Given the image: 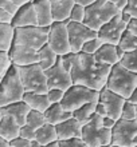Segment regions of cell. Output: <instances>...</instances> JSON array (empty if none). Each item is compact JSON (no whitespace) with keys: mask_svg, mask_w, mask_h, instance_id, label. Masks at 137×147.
I'll use <instances>...</instances> for the list:
<instances>
[{"mask_svg":"<svg viewBox=\"0 0 137 147\" xmlns=\"http://www.w3.org/2000/svg\"><path fill=\"white\" fill-rule=\"evenodd\" d=\"M112 66L98 62L94 55L85 52L74 54L71 76L74 84L86 86L91 90L101 91L106 87Z\"/></svg>","mask_w":137,"mask_h":147,"instance_id":"1","label":"cell"},{"mask_svg":"<svg viewBox=\"0 0 137 147\" xmlns=\"http://www.w3.org/2000/svg\"><path fill=\"white\" fill-rule=\"evenodd\" d=\"M106 87L128 100L137 87V74L126 70L121 63H117L112 67Z\"/></svg>","mask_w":137,"mask_h":147,"instance_id":"2","label":"cell"},{"mask_svg":"<svg viewBox=\"0 0 137 147\" xmlns=\"http://www.w3.org/2000/svg\"><path fill=\"white\" fill-rule=\"evenodd\" d=\"M122 9L109 0H97L91 5L86 7V18L83 23L94 31H100L114 16L121 13Z\"/></svg>","mask_w":137,"mask_h":147,"instance_id":"3","label":"cell"},{"mask_svg":"<svg viewBox=\"0 0 137 147\" xmlns=\"http://www.w3.org/2000/svg\"><path fill=\"white\" fill-rule=\"evenodd\" d=\"M26 94L24 86L22 83V78L19 74L18 66L10 68L5 75L1 78V90H0V107L8 106L11 103L22 102Z\"/></svg>","mask_w":137,"mask_h":147,"instance_id":"4","label":"cell"},{"mask_svg":"<svg viewBox=\"0 0 137 147\" xmlns=\"http://www.w3.org/2000/svg\"><path fill=\"white\" fill-rule=\"evenodd\" d=\"M98 100H100V91L91 90L86 86L74 84L65 92V98L61 105L66 111L74 112L86 103H98Z\"/></svg>","mask_w":137,"mask_h":147,"instance_id":"5","label":"cell"},{"mask_svg":"<svg viewBox=\"0 0 137 147\" xmlns=\"http://www.w3.org/2000/svg\"><path fill=\"white\" fill-rule=\"evenodd\" d=\"M81 139L90 147L112 146V130L104 127L102 116L95 114L93 119L83 126Z\"/></svg>","mask_w":137,"mask_h":147,"instance_id":"6","label":"cell"},{"mask_svg":"<svg viewBox=\"0 0 137 147\" xmlns=\"http://www.w3.org/2000/svg\"><path fill=\"white\" fill-rule=\"evenodd\" d=\"M22 78V83L24 86L26 92L47 94L48 92V83H47L46 71L39 66V63L26 67H18Z\"/></svg>","mask_w":137,"mask_h":147,"instance_id":"7","label":"cell"},{"mask_svg":"<svg viewBox=\"0 0 137 147\" xmlns=\"http://www.w3.org/2000/svg\"><path fill=\"white\" fill-rule=\"evenodd\" d=\"M125 102V98H122L121 95H118L108 87H105L100 91V100L97 103L95 114H98L102 118L109 116L114 120H120Z\"/></svg>","mask_w":137,"mask_h":147,"instance_id":"8","label":"cell"},{"mask_svg":"<svg viewBox=\"0 0 137 147\" xmlns=\"http://www.w3.org/2000/svg\"><path fill=\"white\" fill-rule=\"evenodd\" d=\"M48 32H50V27H40V26L19 27L16 28L14 43L39 51L48 43Z\"/></svg>","mask_w":137,"mask_h":147,"instance_id":"9","label":"cell"},{"mask_svg":"<svg viewBox=\"0 0 137 147\" xmlns=\"http://www.w3.org/2000/svg\"><path fill=\"white\" fill-rule=\"evenodd\" d=\"M137 139L136 120H117L112 130V146L116 147H134Z\"/></svg>","mask_w":137,"mask_h":147,"instance_id":"10","label":"cell"},{"mask_svg":"<svg viewBox=\"0 0 137 147\" xmlns=\"http://www.w3.org/2000/svg\"><path fill=\"white\" fill-rule=\"evenodd\" d=\"M67 31H69V39H70L71 52L79 54L82 52L85 43L91 39L98 38V32L87 27L85 23H77V22H67Z\"/></svg>","mask_w":137,"mask_h":147,"instance_id":"11","label":"cell"},{"mask_svg":"<svg viewBox=\"0 0 137 147\" xmlns=\"http://www.w3.org/2000/svg\"><path fill=\"white\" fill-rule=\"evenodd\" d=\"M67 22H54L48 32V46L59 55H67L71 52L69 31H67Z\"/></svg>","mask_w":137,"mask_h":147,"instance_id":"12","label":"cell"},{"mask_svg":"<svg viewBox=\"0 0 137 147\" xmlns=\"http://www.w3.org/2000/svg\"><path fill=\"white\" fill-rule=\"evenodd\" d=\"M128 30V23L122 19V12L114 16L109 23H106L104 27L98 31V38L104 43L118 46L121 42L122 35Z\"/></svg>","mask_w":137,"mask_h":147,"instance_id":"13","label":"cell"},{"mask_svg":"<svg viewBox=\"0 0 137 147\" xmlns=\"http://www.w3.org/2000/svg\"><path fill=\"white\" fill-rule=\"evenodd\" d=\"M47 83H48V88H58L67 91L71 86H74L73 76H71V71H69L66 67L63 66L62 58L59 56L58 62L54 67H51L50 70L46 71Z\"/></svg>","mask_w":137,"mask_h":147,"instance_id":"14","label":"cell"},{"mask_svg":"<svg viewBox=\"0 0 137 147\" xmlns=\"http://www.w3.org/2000/svg\"><path fill=\"white\" fill-rule=\"evenodd\" d=\"M10 55H11L14 64L18 67H26L39 63V52L38 51L16 44V43H14V46L10 51Z\"/></svg>","mask_w":137,"mask_h":147,"instance_id":"15","label":"cell"},{"mask_svg":"<svg viewBox=\"0 0 137 147\" xmlns=\"http://www.w3.org/2000/svg\"><path fill=\"white\" fill-rule=\"evenodd\" d=\"M12 26L15 28L19 27H31V26H38V18H36V12L34 3H27L23 7H20L15 16H14V22Z\"/></svg>","mask_w":137,"mask_h":147,"instance_id":"16","label":"cell"},{"mask_svg":"<svg viewBox=\"0 0 137 147\" xmlns=\"http://www.w3.org/2000/svg\"><path fill=\"white\" fill-rule=\"evenodd\" d=\"M20 126L12 116H10L5 112H0V138L11 142L20 136Z\"/></svg>","mask_w":137,"mask_h":147,"instance_id":"17","label":"cell"},{"mask_svg":"<svg viewBox=\"0 0 137 147\" xmlns=\"http://www.w3.org/2000/svg\"><path fill=\"white\" fill-rule=\"evenodd\" d=\"M57 127V132H58V139L59 140H65V139H74L82 138V130H83V124L81 122L71 118V119L63 122V123L55 126Z\"/></svg>","mask_w":137,"mask_h":147,"instance_id":"18","label":"cell"},{"mask_svg":"<svg viewBox=\"0 0 137 147\" xmlns=\"http://www.w3.org/2000/svg\"><path fill=\"white\" fill-rule=\"evenodd\" d=\"M30 111H31L30 106L24 100L11 103V105L4 106V107H0V112H5L10 116H12L22 127L27 123V116L30 114Z\"/></svg>","mask_w":137,"mask_h":147,"instance_id":"19","label":"cell"},{"mask_svg":"<svg viewBox=\"0 0 137 147\" xmlns=\"http://www.w3.org/2000/svg\"><path fill=\"white\" fill-rule=\"evenodd\" d=\"M36 18H38V26L40 27H51L54 23L52 18V9H51L50 0H34Z\"/></svg>","mask_w":137,"mask_h":147,"instance_id":"20","label":"cell"},{"mask_svg":"<svg viewBox=\"0 0 137 147\" xmlns=\"http://www.w3.org/2000/svg\"><path fill=\"white\" fill-rule=\"evenodd\" d=\"M54 22L70 20L71 11L75 5V0H50Z\"/></svg>","mask_w":137,"mask_h":147,"instance_id":"21","label":"cell"},{"mask_svg":"<svg viewBox=\"0 0 137 147\" xmlns=\"http://www.w3.org/2000/svg\"><path fill=\"white\" fill-rule=\"evenodd\" d=\"M44 116H46L47 123L58 126V124L71 119V118H73V112L66 111V110L62 107L61 103H54V105H51L50 107H48V110L44 112Z\"/></svg>","mask_w":137,"mask_h":147,"instance_id":"22","label":"cell"},{"mask_svg":"<svg viewBox=\"0 0 137 147\" xmlns=\"http://www.w3.org/2000/svg\"><path fill=\"white\" fill-rule=\"evenodd\" d=\"M117 48L118 46L104 43V46L94 54V56H95V59L98 62L105 63V64H109V66L113 67L114 64L120 63V56H118Z\"/></svg>","mask_w":137,"mask_h":147,"instance_id":"23","label":"cell"},{"mask_svg":"<svg viewBox=\"0 0 137 147\" xmlns=\"http://www.w3.org/2000/svg\"><path fill=\"white\" fill-rule=\"evenodd\" d=\"M23 100L30 106L31 110L40 112H46L51 106V102L48 100L47 94H36V92H26Z\"/></svg>","mask_w":137,"mask_h":147,"instance_id":"24","label":"cell"},{"mask_svg":"<svg viewBox=\"0 0 137 147\" xmlns=\"http://www.w3.org/2000/svg\"><path fill=\"white\" fill-rule=\"evenodd\" d=\"M35 140H38L40 144H43L44 147L47 144L52 143L58 139V132H57V127L54 124L46 123L44 126H42L40 128H38L35 132Z\"/></svg>","mask_w":137,"mask_h":147,"instance_id":"25","label":"cell"},{"mask_svg":"<svg viewBox=\"0 0 137 147\" xmlns=\"http://www.w3.org/2000/svg\"><path fill=\"white\" fill-rule=\"evenodd\" d=\"M16 28L12 24H0V51L10 52L15 42Z\"/></svg>","mask_w":137,"mask_h":147,"instance_id":"26","label":"cell"},{"mask_svg":"<svg viewBox=\"0 0 137 147\" xmlns=\"http://www.w3.org/2000/svg\"><path fill=\"white\" fill-rule=\"evenodd\" d=\"M38 52H39V66L44 71L50 70L51 67H54L59 59V55L48 44L43 46Z\"/></svg>","mask_w":137,"mask_h":147,"instance_id":"27","label":"cell"},{"mask_svg":"<svg viewBox=\"0 0 137 147\" xmlns=\"http://www.w3.org/2000/svg\"><path fill=\"white\" fill-rule=\"evenodd\" d=\"M95 111H97V103H86L81 109L75 110L73 112V118H75L78 122H81L85 126L93 119V116L95 115Z\"/></svg>","mask_w":137,"mask_h":147,"instance_id":"28","label":"cell"},{"mask_svg":"<svg viewBox=\"0 0 137 147\" xmlns=\"http://www.w3.org/2000/svg\"><path fill=\"white\" fill-rule=\"evenodd\" d=\"M46 123H47V120H46V116H44V112L31 110L27 116V123L26 124L30 126V127H32L34 130H38V128H40Z\"/></svg>","mask_w":137,"mask_h":147,"instance_id":"29","label":"cell"},{"mask_svg":"<svg viewBox=\"0 0 137 147\" xmlns=\"http://www.w3.org/2000/svg\"><path fill=\"white\" fill-rule=\"evenodd\" d=\"M31 1L34 0H0V8H3L15 16L20 9V7H23L24 4L31 3Z\"/></svg>","mask_w":137,"mask_h":147,"instance_id":"30","label":"cell"},{"mask_svg":"<svg viewBox=\"0 0 137 147\" xmlns=\"http://www.w3.org/2000/svg\"><path fill=\"white\" fill-rule=\"evenodd\" d=\"M120 63L125 67L126 70L137 74V50L125 52L124 56L121 58V60H120Z\"/></svg>","mask_w":137,"mask_h":147,"instance_id":"31","label":"cell"},{"mask_svg":"<svg viewBox=\"0 0 137 147\" xmlns=\"http://www.w3.org/2000/svg\"><path fill=\"white\" fill-rule=\"evenodd\" d=\"M118 47H120L121 50H124L125 52H130V51L137 50L136 44H134V38H133V35H132V32L126 30L125 34L122 35L121 42H120Z\"/></svg>","mask_w":137,"mask_h":147,"instance_id":"32","label":"cell"},{"mask_svg":"<svg viewBox=\"0 0 137 147\" xmlns=\"http://www.w3.org/2000/svg\"><path fill=\"white\" fill-rule=\"evenodd\" d=\"M14 66V62H12V58L10 52L7 51H0V75L1 78L5 75V74L10 71V68Z\"/></svg>","mask_w":137,"mask_h":147,"instance_id":"33","label":"cell"},{"mask_svg":"<svg viewBox=\"0 0 137 147\" xmlns=\"http://www.w3.org/2000/svg\"><path fill=\"white\" fill-rule=\"evenodd\" d=\"M136 115H137V105L130 103L129 100L125 102L124 109H122V114H121V119L125 120H136Z\"/></svg>","mask_w":137,"mask_h":147,"instance_id":"34","label":"cell"},{"mask_svg":"<svg viewBox=\"0 0 137 147\" xmlns=\"http://www.w3.org/2000/svg\"><path fill=\"white\" fill-rule=\"evenodd\" d=\"M102 46H104V42H102L100 38L91 39V40H89L87 43H85V46H83V48H82V52L89 54V55H94Z\"/></svg>","mask_w":137,"mask_h":147,"instance_id":"35","label":"cell"},{"mask_svg":"<svg viewBox=\"0 0 137 147\" xmlns=\"http://www.w3.org/2000/svg\"><path fill=\"white\" fill-rule=\"evenodd\" d=\"M85 18H86V7L79 5V4H75L74 8H73V11H71L70 20L71 22H77V23H83V22H85Z\"/></svg>","mask_w":137,"mask_h":147,"instance_id":"36","label":"cell"},{"mask_svg":"<svg viewBox=\"0 0 137 147\" xmlns=\"http://www.w3.org/2000/svg\"><path fill=\"white\" fill-rule=\"evenodd\" d=\"M65 92H66V91H63V90H58V88L48 90L47 96H48V100L51 102V105H54V103H62L63 98H65Z\"/></svg>","mask_w":137,"mask_h":147,"instance_id":"37","label":"cell"},{"mask_svg":"<svg viewBox=\"0 0 137 147\" xmlns=\"http://www.w3.org/2000/svg\"><path fill=\"white\" fill-rule=\"evenodd\" d=\"M35 132L36 130H34V128L27 126V124H24L22 127V130H20V136L27 140H35Z\"/></svg>","mask_w":137,"mask_h":147,"instance_id":"38","label":"cell"},{"mask_svg":"<svg viewBox=\"0 0 137 147\" xmlns=\"http://www.w3.org/2000/svg\"><path fill=\"white\" fill-rule=\"evenodd\" d=\"M122 11L128 12V13L132 16V19H137V0H129V1H128V5H126L125 9H122Z\"/></svg>","mask_w":137,"mask_h":147,"instance_id":"39","label":"cell"},{"mask_svg":"<svg viewBox=\"0 0 137 147\" xmlns=\"http://www.w3.org/2000/svg\"><path fill=\"white\" fill-rule=\"evenodd\" d=\"M12 22H14V15L0 8V24H12Z\"/></svg>","mask_w":137,"mask_h":147,"instance_id":"40","label":"cell"},{"mask_svg":"<svg viewBox=\"0 0 137 147\" xmlns=\"http://www.w3.org/2000/svg\"><path fill=\"white\" fill-rule=\"evenodd\" d=\"M30 142L31 140H27V139H24V138H22V136H18L16 139L11 140L10 144H11V147H28L30 146Z\"/></svg>","mask_w":137,"mask_h":147,"instance_id":"41","label":"cell"},{"mask_svg":"<svg viewBox=\"0 0 137 147\" xmlns=\"http://www.w3.org/2000/svg\"><path fill=\"white\" fill-rule=\"evenodd\" d=\"M61 58H62L63 66L66 67L69 71H71V67H73V59H74V52H70V54H67V55H63V56H61Z\"/></svg>","mask_w":137,"mask_h":147,"instance_id":"42","label":"cell"},{"mask_svg":"<svg viewBox=\"0 0 137 147\" xmlns=\"http://www.w3.org/2000/svg\"><path fill=\"white\" fill-rule=\"evenodd\" d=\"M81 139L74 138V139H65V140H59V146L61 147H78Z\"/></svg>","mask_w":137,"mask_h":147,"instance_id":"43","label":"cell"},{"mask_svg":"<svg viewBox=\"0 0 137 147\" xmlns=\"http://www.w3.org/2000/svg\"><path fill=\"white\" fill-rule=\"evenodd\" d=\"M128 31L132 32V35L134 38V44L137 47V19H132V22L128 24Z\"/></svg>","mask_w":137,"mask_h":147,"instance_id":"44","label":"cell"},{"mask_svg":"<svg viewBox=\"0 0 137 147\" xmlns=\"http://www.w3.org/2000/svg\"><path fill=\"white\" fill-rule=\"evenodd\" d=\"M116 123H117V120L112 119V118H109V116H105V118H102V124H104V127H106V128H110V130H113V127L116 126Z\"/></svg>","mask_w":137,"mask_h":147,"instance_id":"45","label":"cell"},{"mask_svg":"<svg viewBox=\"0 0 137 147\" xmlns=\"http://www.w3.org/2000/svg\"><path fill=\"white\" fill-rule=\"evenodd\" d=\"M109 1L116 4L120 9H125V7L128 5V1H129V0H109Z\"/></svg>","mask_w":137,"mask_h":147,"instance_id":"46","label":"cell"},{"mask_svg":"<svg viewBox=\"0 0 137 147\" xmlns=\"http://www.w3.org/2000/svg\"><path fill=\"white\" fill-rule=\"evenodd\" d=\"M94 1H97V0H75V4H79V5H83V7H89Z\"/></svg>","mask_w":137,"mask_h":147,"instance_id":"47","label":"cell"},{"mask_svg":"<svg viewBox=\"0 0 137 147\" xmlns=\"http://www.w3.org/2000/svg\"><path fill=\"white\" fill-rule=\"evenodd\" d=\"M128 100H129L130 103H134V105H137V87H136V90L133 91V94L130 95V98L128 99Z\"/></svg>","mask_w":137,"mask_h":147,"instance_id":"48","label":"cell"},{"mask_svg":"<svg viewBox=\"0 0 137 147\" xmlns=\"http://www.w3.org/2000/svg\"><path fill=\"white\" fill-rule=\"evenodd\" d=\"M122 19L125 20L126 23L129 24L130 22H132V16L129 15V13H128V12H125V11H122Z\"/></svg>","mask_w":137,"mask_h":147,"instance_id":"49","label":"cell"},{"mask_svg":"<svg viewBox=\"0 0 137 147\" xmlns=\"http://www.w3.org/2000/svg\"><path fill=\"white\" fill-rule=\"evenodd\" d=\"M0 147H11V144H10V142L5 139H3V138H0Z\"/></svg>","mask_w":137,"mask_h":147,"instance_id":"50","label":"cell"},{"mask_svg":"<svg viewBox=\"0 0 137 147\" xmlns=\"http://www.w3.org/2000/svg\"><path fill=\"white\" fill-rule=\"evenodd\" d=\"M28 147H44V146H43V144H40L38 140H31V142H30V146H28Z\"/></svg>","mask_w":137,"mask_h":147,"instance_id":"51","label":"cell"},{"mask_svg":"<svg viewBox=\"0 0 137 147\" xmlns=\"http://www.w3.org/2000/svg\"><path fill=\"white\" fill-rule=\"evenodd\" d=\"M46 147H61V146H59V140H55V142H52V143L47 144Z\"/></svg>","mask_w":137,"mask_h":147,"instance_id":"52","label":"cell"},{"mask_svg":"<svg viewBox=\"0 0 137 147\" xmlns=\"http://www.w3.org/2000/svg\"><path fill=\"white\" fill-rule=\"evenodd\" d=\"M78 147H90V146H89V144H86L82 139H81V142H79V146H78Z\"/></svg>","mask_w":137,"mask_h":147,"instance_id":"53","label":"cell"},{"mask_svg":"<svg viewBox=\"0 0 137 147\" xmlns=\"http://www.w3.org/2000/svg\"><path fill=\"white\" fill-rule=\"evenodd\" d=\"M102 147H112V146H102Z\"/></svg>","mask_w":137,"mask_h":147,"instance_id":"54","label":"cell"},{"mask_svg":"<svg viewBox=\"0 0 137 147\" xmlns=\"http://www.w3.org/2000/svg\"><path fill=\"white\" fill-rule=\"evenodd\" d=\"M136 122H137V115H136Z\"/></svg>","mask_w":137,"mask_h":147,"instance_id":"55","label":"cell"},{"mask_svg":"<svg viewBox=\"0 0 137 147\" xmlns=\"http://www.w3.org/2000/svg\"><path fill=\"white\" fill-rule=\"evenodd\" d=\"M136 144H137V139H136Z\"/></svg>","mask_w":137,"mask_h":147,"instance_id":"56","label":"cell"},{"mask_svg":"<svg viewBox=\"0 0 137 147\" xmlns=\"http://www.w3.org/2000/svg\"><path fill=\"white\" fill-rule=\"evenodd\" d=\"M112 147H116V146H112Z\"/></svg>","mask_w":137,"mask_h":147,"instance_id":"57","label":"cell"},{"mask_svg":"<svg viewBox=\"0 0 137 147\" xmlns=\"http://www.w3.org/2000/svg\"><path fill=\"white\" fill-rule=\"evenodd\" d=\"M134 147H137V146H134Z\"/></svg>","mask_w":137,"mask_h":147,"instance_id":"58","label":"cell"}]
</instances>
